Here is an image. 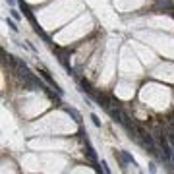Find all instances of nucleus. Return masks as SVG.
I'll list each match as a JSON object with an SVG mask.
<instances>
[{"label": "nucleus", "instance_id": "obj_9", "mask_svg": "<svg viewBox=\"0 0 174 174\" xmlns=\"http://www.w3.org/2000/svg\"><path fill=\"white\" fill-rule=\"evenodd\" d=\"M6 2L10 4V6H14V4H15V2H14V0H6Z\"/></svg>", "mask_w": 174, "mask_h": 174}, {"label": "nucleus", "instance_id": "obj_8", "mask_svg": "<svg viewBox=\"0 0 174 174\" xmlns=\"http://www.w3.org/2000/svg\"><path fill=\"white\" fill-rule=\"evenodd\" d=\"M12 18L14 19H19V12H18V10H12Z\"/></svg>", "mask_w": 174, "mask_h": 174}, {"label": "nucleus", "instance_id": "obj_1", "mask_svg": "<svg viewBox=\"0 0 174 174\" xmlns=\"http://www.w3.org/2000/svg\"><path fill=\"white\" fill-rule=\"evenodd\" d=\"M37 72H39V73H41V77H43V80H45L46 83H49V85H52V87H54V91H56L58 95H62V93H64V91H62V89H60V87H58V85H56V81H54V80H52V77H50V73H49V72H46V70H45V68H41V66H39V68H37Z\"/></svg>", "mask_w": 174, "mask_h": 174}, {"label": "nucleus", "instance_id": "obj_3", "mask_svg": "<svg viewBox=\"0 0 174 174\" xmlns=\"http://www.w3.org/2000/svg\"><path fill=\"white\" fill-rule=\"evenodd\" d=\"M62 110H64L66 114H70L72 118H73V122H76V124H81V114L77 112L76 108H72V107H62Z\"/></svg>", "mask_w": 174, "mask_h": 174}, {"label": "nucleus", "instance_id": "obj_6", "mask_svg": "<svg viewBox=\"0 0 174 174\" xmlns=\"http://www.w3.org/2000/svg\"><path fill=\"white\" fill-rule=\"evenodd\" d=\"M91 120H93V124L97 126V128H101V120H99V116H97V114H91Z\"/></svg>", "mask_w": 174, "mask_h": 174}, {"label": "nucleus", "instance_id": "obj_4", "mask_svg": "<svg viewBox=\"0 0 174 174\" xmlns=\"http://www.w3.org/2000/svg\"><path fill=\"white\" fill-rule=\"evenodd\" d=\"M80 83H81V91H83V93H87V95H91V97H93L95 89L91 87V83H89V81L85 80V77H81V80H80Z\"/></svg>", "mask_w": 174, "mask_h": 174}, {"label": "nucleus", "instance_id": "obj_2", "mask_svg": "<svg viewBox=\"0 0 174 174\" xmlns=\"http://www.w3.org/2000/svg\"><path fill=\"white\" fill-rule=\"evenodd\" d=\"M107 112L110 114V118H112V120H116V122L122 124V120H124V112L120 110V107H108V108H107Z\"/></svg>", "mask_w": 174, "mask_h": 174}, {"label": "nucleus", "instance_id": "obj_7", "mask_svg": "<svg viewBox=\"0 0 174 174\" xmlns=\"http://www.w3.org/2000/svg\"><path fill=\"white\" fill-rule=\"evenodd\" d=\"M6 25H8V27L12 29V31H18V27H15V23L12 22V19H8V18H6Z\"/></svg>", "mask_w": 174, "mask_h": 174}, {"label": "nucleus", "instance_id": "obj_5", "mask_svg": "<svg viewBox=\"0 0 174 174\" xmlns=\"http://www.w3.org/2000/svg\"><path fill=\"white\" fill-rule=\"evenodd\" d=\"M85 153H87V157H89V159H91L93 162H97V155H95L93 147L89 145V141H87V138H85Z\"/></svg>", "mask_w": 174, "mask_h": 174}, {"label": "nucleus", "instance_id": "obj_10", "mask_svg": "<svg viewBox=\"0 0 174 174\" xmlns=\"http://www.w3.org/2000/svg\"><path fill=\"white\" fill-rule=\"evenodd\" d=\"M172 18H174V10H172Z\"/></svg>", "mask_w": 174, "mask_h": 174}]
</instances>
